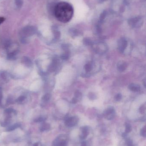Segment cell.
Returning <instances> with one entry per match:
<instances>
[{
	"label": "cell",
	"instance_id": "obj_17",
	"mask_svg": "<svg viewBox=\"0 0 146 146\" xmlns=\"http://www.w3.org/2000/svg\"><path fill=\"white\" fill-rule=\"evenodd\" d=\"M20 126V124H18V123L15 124H14L12 126H10L8 128H7V131H8V132L13 131V130L16 129L17 128L19 127Z\"/></svg>",
	"mask_w": 146,
	"mask_h": 146
},
{
	"label": "cell",
	"instance_id": "obj_26",
	"mask_svg": "<svg viewBox=\"0 0 146 146\" xmlns=\"http://www.w3.org/2000/svg\"><path fill=\"white\" fill-rule=\"evenodd\" d=\"M84 45L86 46L91 45H93V43L92 42V41L91 40L88 39H84Z\"/></svg>",
	"mask_w": 146,
	"mask_h": 146
},
{
	"label": "cell",
	"instance_id": "obj_27",
	"mask_svg": "<svg viewBox=\"0 0 146 146\" xmlns=\"http://www.w3.org/2000/svg\"><path fill=\"white\" fill-rule=\"evenodd\" d=\"M122 98V96L121 94L118 93L114 97V100L117 101H119L121 100Z\"/></svg>",
	"mask_w": 146,
	"mask_h": 146
},
{
	"label": "cell",
	"instance_id": "obj_7",
	"mask_svg": "<svg viewBox=\"0 0 146 146\" xmlns=\"http://www.w3.org/2000/svg\"><path fill=\"white\" fill-rule=\"evenodd\" d=\"M128 42L126 39L122 38L120 39L118 42V49L120 53H123L127 47Z\"/></svg>",
	"mask_w": 146,
	"mask_h": 146
},
{
	"label": "cell",
	"instance_id": "obj_35",
	"mask_svg": "<svg viewBox=\"0 0 146 146\" xmlns=\"http://www.w3.org/2000/svg\"><path fill=\"white\" fill-rule=\"evenodd\" d=\"M33 146H38V144L37 143H35Z\"/></svg>",
	"mask_w": 146,
	"mask_h": 146
},
{
	"label": "cell",
	"instance_id": "obj_1",
	"mask_svg": "<svg viewBox=\"0 0 146 146\" xmlns=\"http://www.w3.org/2000/svg\"><path fill=\"white\" fill-rule=\"evenodd\" d=\"M54 11L56 18L63 23H67L70 21L74 13L72 6L65 2H61L57 3Z\"/></svg>",
	"mask_w": 146,
	"mask_h": 146
},
{
	"label": "cell",
	"instance_id": "obj_29",
	"mask_svg": "<svg viewBox=\"0 0 146 146\" xmlns=\"http://www.w3.org/2000/svg\"><path fill=\"white\" fill-rule=\"evenodd\" d=\"M16 4L17 6L18 7H21L22 4V2L21 0H16Z\"/></svg>",
	"mask_w": 146,
	"mask_h": 146
},
{
	"label": "cell",
	"instance_id": "obj_23",
	"mask_svg": "<svg viewBox=\"0 0 146 146\" xmlns=\"http://www.w3.org/2000/svg\"><path fill=\"white\" fill-rule=\"evenodd\" d=\"M126 143L127 146H136V145L133 143V140L130 138L126 139Z\"/></svg>",
	"mask_w": 146,
	"mask_h": 146
},
{
	"label": "cell",
	"instance_id": "obj_28",
	"mask_svg": "<svg viewBox=\"0 0 146 146\" xmlns=\"http://www.w3.org/2000/svg\"><path fill=\"white\" fill-rule=\"evenodd\" d=\"M45 120V118L41 117H39V118L36 119L34 120V121L36 122H42V121H44Z\"/></svg>",
	"mask_w": 146,
	"mask_h": 146
},
{
	"label": "cell",
	"instance_id": "obj_20",
	"mask_svg": "<svg viewBox=\"0 0 146 146\" xmlns=\"http://www.w3.org/2000/svg\"><path fill=\"white\" fill-rule=\"evenodd\" d=\"M50 129V125L49 124H44L41 127L40 130L42 132L48 130Z\"/></svg>",
	"mask_w": 146,
	"mask_h": 146
},
{
	"label": "cell",
	"instance_id": "obj_4",
	"mask_svg": "<svg viewBox=\"0 0 146 146\" xmlns=\"http://www.w3.org/2000/svg\"><path fill=\"white\" fill-rule=\"evenodd\" d=\"M93 48L95 52L100 54L105 53L107 50V45L103 43L93 44Z\"/></svg>",
	"mask_w": 146,
	"mask_h": 146
},
{
	"label": "cell",
	"instance_id": "obj_10",
	"mask_svg": "<svg viewBox=\"0 0 146 146\" xmlns=\"http://www.w3.org/2000/svg\"><path fill=\"white\" fill-rule=\"evenodd\" d=\"M22 62L24 66L27 67H31L33 65L31 59L27 56H24L22 58Z\"/></svg>",
	"mask_w": 146,
	"mask_h": 146
},
{
	"label": "cell",
	"instance_id": "obj_11",
	"mask_svg": "<svg viewBox=\"0 0 146 146\" xmlns=\"http://www.w3.org/2000/svg\"><path fill=\"white\" fill-rule=\"evenodd\" d=\"M10 75L6 71H3L0 72V80L3 82H8L9 80Z\"/></svg>",
	"mask_w": 146,
	"mask_h": 146
},
{
	"label": "cell",
	"instance_id": "obj_30",
	"mask_svg": "<svg viewBox=\"0 0 146 146\" xmlns=\"http://www.w3.org/2000/svg\"><path fill=\"white\" fill-rule=\"evenodd\" d=\"M13 99L11 97H9L8 99H7V102H8V103H12L13 102Z\"/></svg>",
	"mask_w": 146,
	"mask_h": 146
},
{
	"label": "cell",
	"instance_id": "obj_6",
	"mask_svg": "<svg viewBox=\"0 0 146 146\" xmlns=\"http://www.w3.org/2000/svg\"><path fill=\"white\" fill-rule=\"evenodd\" d=\"M79 121V118L78 117L76 116H72L66 118L65 121V124L67 127H72L76 126L78 124Z\"/></svg>",
	"mask_w": 146,
	"mask_h": 146
},
{
	"label": "cell",
	"instance_id": "obj_12",
	"mask_svg": "<svg viewBox=\"0 0 146 146\" xmlns=\"http://www.w3.org/2000/svg\"><path fill=\"white\" fill-rule=\"evenodd\" d=\"M128 87L130 90L134 92H138L141 89L140 86L138 84L136 83H131Z\"/></svg>",
	"mask_w": 146,
	"mask_h": 146
},
{
	"label": "cell",
	"instance_id": "obj_3",
	"mask_svg": "<svg viewBox=\"0 0 146 146\" xmlns=\"http://www.w3.org/2000/svg\"><path fill=\"white\" fill-rule=\"evenodd\" d=\"M68 139L65 135H61L55 139L53 143V146H67Z\"/></svg>",
	"mask_w": 146,
	"mask_h": 146
},
{
	"label": "cell",
	"instance_id": "obj_2",
	"mask_svg": "<svg viewBox=\"0 0 146 146\" xmlns=\"http://www.w3.org/2000/svg\"><path fill=\"white\" fill-rule=\"evenodd\" d=\"M36 32V29L32 26H28L24 28L20 32L21 38H27V37L33 35Z\"/></svg>",
	"mask_w": 146,
	"mask_h": 146
},
{
	"label": "cell",
	"instance_id": "obj_15",
	"mask_svg": "<svg viewBox=\"0 0 146 146\" xmlns=\"http://www.w3.org/2000/svg\"><path fill=\"white\" fill-rule=\"evenodd\" d=\"M26 101V97L25 96L22 95V96H19L18 98L16 99L15 102L19 104H22Z\"/></svg>",
	"mask_w": 146,
	"mask_h": 146
},
{
	"label": "cell",
	"instance_id": "obj_21",
	"mask_svg": "<svg viewBox=\"0 0 146 146\" xmlns=\"http://www.w3.org/2000/svg\"><path fill=\"white\" fill-rule=\"evenodd\" d=\"M15 110H14L12 108L7 109L4 111V112H5V114H8V115H10V114H11L12 113H15Z\"/></svg>",
	"mask_w": 146,
	"mask_h": 146
},
{
	"label": "cell",
	"instance_id": "obj_19",
	"mask_svg": "<svg viewBox=\"0 0 146 146\" xmlns=\"http://www.w3.org/2000/svg\"><path fill=\"white\" fill-rule=\"evenodd\" d=\"M51 97V94H50L48 93V94H45L42 97V101H43L44 102H47L50 100Z\"/></svg>",
	"mask_w": 146,
	"mask_h": 146
},
{
	"label": "cell",
	"instance_id": "obj_5",
	"mask_svg": "<svg viewBox=\"0 0 146 146\" xmlns=\"http://www.w3.org/2000/svg\"><path fill=\"white\" fill-rule=\"evenodd\" d=\"M116 115V112L113 107H109L105 110L103 112V116L107 120L113 119Z\"/></svg>",
	"mask_w": 146,
	"mask_h": 146
},
{
	"label": "cell",
	"instance_id": "obj_9",
	"mask_svg": "<svg viewBox=\"0 0 146 146\" xmlns=\"http://www.w3.org/2000/svg\"><path fill=\"white\" fill-rule=\"evenodd\" d=\"M19 54V50H13L9 52L7 55V59L8 60H15L17 58V56Z\"/></svg>",
	"mask_w": 146,
	"mask_h": 146
},
{
	"label": "cell",
	"instance_id": "obj_25",
	"mask_svg": "<svg viewBox=\"0 0 146 146\" xmlns=\"http://www.w3.org/2000/svg\"><path fill=\"white\" fill-rule=\"evenodd\" d=\"M141 135L142 137H145L146 135V126H145L144 127L141 129V132H140Z\"/></svg>",
	"mask_w": 146,
	"mask_h": 146
},
{
	"label": "cell",
	"instance_id": "obj_18",
	"mask_svg": "<svg viewBox=\"0 0 146 146\" xmlns=\"http://www.w3.org/2000/svg\"><path fill=\"white\" fill-rule=\"evenodd\" d=\"M84 68L85 69V70L86 72H90L92 69V64H91V63H87L84 66Z\"/></svg>",
	"mask_w": 146,
	"mask_h": 146
},
{
	"label": "cell",
	"instance_id": "obj_8",
	"mask_svg": "<svg viewBox=\"0 0 146 146\" xmlns=\"http://www.w3.org/2000/svg\"><path fill=\"white\" fill-rule=\"evenodd\" d=\"M81 134L79 138L81 140L85 139L90 133V129L87 126H84L81 128Z\"/></svg>",
	"mask_w": 146,
	"mask_h": 146
},
{
	"label": "cell",
	"instance_id": "obj_13",
	"mask_svg": "<svg viewBox=\"0 0 146 146\" xmlns=\"http://www.w3.org/2000/svg\"><path fill=\"white\" fill-rule=\"evenodd\" d=\"M128 65L126 62H119L118 65V69L120 72H123L124 71L127 67Z\"/></svg>",
	"mask_w": 146,
	"mask_h": 146
},
{
	"label": "cell",
	"instance_id": "obj_24",
	"mask_svg": "<svg viewBox=\"0 0 146 146\" xmlns=\"http://www.w3.org/2000/svg\"><path fill=\"white\" fill-rule=\"evenodd\" d=\"M145 111H146V106L145 105H143L140 107L139 109V111L140 113L141 114H144L145 113Z\"/></svg>",
	"mask_w": 146,
	"mask_h": 146
},
{
	"label": "cell",
	"instance_id": "obj_31",
	"mask_svg": "<svg viewBox=\"0 0 146 146\" xmlns=\"http://www.w3.org/2000/svg\"><path fill=\"white\" fill-rule=\"evenodd\" d=\"M3 97V95H2V89L0 87V105L1 104L2 99Z\"/></svg>",
	"mask_w": 146,
	"mask_h": 146
},
{
	"label": "cell",
	"instance_id": "obj_16",
	"mask_svg": "<svg viewBox=\"0 0 146 146\" xmlns=\"http://www.w3.org/2000/svg\"><path fill=\"white\" fill-rule=\"evenodd\" d=\"M125 125V131L124 133L127 134L128 133L131 132L132 130V127L131 125L128 123H126Z\"/></svg>",
	"mask_w": 146,
	"mask_h": 146
},
{
	"label": "cell",
	"instance_id": "obj_33",
	"mask_svg": "<svg viewBox=\"0 0 146 146\" xmlns=\"http://www.w3.org/2000/svg\"><path fill=\"white\" fill-rule=\"evenodd\" d=\"M89 97H91V100H92V98L93 97L94 98V99H95V94H92V93H91V94H89Z\"/></svg>",
	"mask_w": 146,
	"mask_h": 146
},
{
	"label": "cell",
	"instance_id": "obj_32",
	"mask_svg": "<svg viewBox=\"0 0 146 146\" xmlns=\"http://www.w3.org/2000/svg\"><path fill=\"white\" fill-rule=\"evenodd\" d=\"M81 146H88L87 144L85 141H83L81 143Z\"/></svg>",
	"mask_w": 146,
	"mask_h": 146
},
{
	"label": "cell",
	"instance_id": "obj_22",
	"mask_svg": "<svg viewBox=\"0 0 146 146\" xmlns=\"http://www.w3.org/2000/svg\"><path fill=\"white\" fill-rule=\"evenodd\" d=\"M69 53L67 51V52H65L64 54H63L61 56V58L62 59L66 60L69 58Z\"/></svg>",
	"mask_w": 146,
	"mask_h": 146
},
{
	"label": "cell",
	"instance_id": "obj_14",
	"mask_svg": "<svg viewBox=\"0 0 146 146\" xmlns=\"http://www.w3.org/2000/svg\"><path fill=\"white\" fill-rule=\"evenodd\" d=\"M82 94L79 91H76L75 94V97L72 100L73 103H76L78 102V101L80 100L81 99Z\"/></svg>",
	"mask_w": 146,
	"mask_h": 146
},
{
	"label": "cell",
	"instance_id": "obj_34",
	"mask_svg": "<svg viewBox=\"0 0 146 146\" xmlns=\"http://www.w3.org/2000/svg\"><path fill=\"white\" fill-rule=\"evenodd\" d=\"M5 20V18L3 17H0V24L2 23Z\"/></svg>",
	"mask_w": 146,
	"mask_h": 146
}]
</instances>
